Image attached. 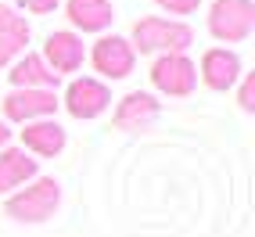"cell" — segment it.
<instances>
[{"mask_svg": "<svg viewBox=\"0 0 255 237\" xmlns=\"http://www.w3.org/2000/svg\"><path fill=\"white\" fill-rule=\"evenodd\" d=\"M194 43V29L183 18H162V14H147L137 18L129 29V47L140 54H187Z\"/></svg>", "mask_w": 255, "mask_h": 237, "instance_id": "cell-1", "label": "cell"}, {"mask_svg": "<svg viewBox=\"0 0 255 237\" xmlns=\"http://www.w3.org/2000/svg\"><path fill=\"white\" fill-rule=\"evenodd\" d=\"M65 144H69V137L54 118H36V122H25L22 129V151H29V155L54 158L65 151Z\"/></svg>", "mask_w": 255, "mask_h": 237, "instance_id": "cell-13", "label": "cell"}, {"mask_svg": "<svg viewBox=\"0 0 255 237\" xmlns=\"http://www.w3.org/2000/svg\"><path fill=\"white\" fill-rule=\"evenodd\" d=\"M36 173H40V165H36V158H29V151L0 147V194H14Z\"/></svg>", "mask_w": 255, "mask_h": 237, "instance_id": "cell-15", "label": "cell"}, {"mask_svg": "<svg viewBox=\"0 0 255 237\" xmlns=\"http://www.w3.org/2000/svg\"><path fill=\"white\" fill-rule=\"evenodd\" d=\"M151 87L165 97H187L198 87V65L187 54H158L151 61Z\"/></svg>", "mask_w": 255, "mask_h": 237, "instance_id": "cell-4", "label": "cell"}, {"mask_svg": "<svg viewBox=\"0 0 255 237\" xmlns=\"http://www.w3.org/2000/svg\"><path fill=\"white\" fill-rule=\"evenodd\" d=\"M58 94L54 90H22L14 87L7 97H4V115L11 122H36V118H50L58 112Z\"/></svg>", "mask_w": 255, "mask_h": 237, "instance_id": "cell-9", "label": "cell"}, {"mask_svg": "<svg viewBox=\"0 0 255 237\" xmlns=\"http://www.w3.org/2000/svg\"><path fill=\"white\" fill-rule=\"evenodd\" d=\"M255 29V4L252 0H212L209 7V32L219 43H241Z\"/></svg>", "mask_w": 255, "mask_h": 237, "instance_id": "cell-3", "label": "cell"}, {"mask_svg": "<svg viewBox=\"0 0 255 237\" xmlns=\"http://www.w3.org/2000/svg\"><path fill=\"white\" fill-rule=\"evenodd\" d=\"M65 108H69L72 118H79V122H90V118L105 115L112 108V90L105 79H94V76H79L69 83V90H65Z\"/></svg>", "mask_w": 255, "mask_h": 237, "instance_id": "cell-5", "label": "cell"}, {"mask_svg": "<svg viewBox=\"0 0 255 237\" xmlns=\"http://www.w3.org/2000/svg\"><path fill=\"white\" fill-rule=\"evenodd\" d=\"M155 4L169 14H194L201 7V0H155Z\"/></svg>", "mask_w": 255, "mask_h": 237, "instance_id": "cell-17", "label": "cell"}, {"mask_svg": "<svg viewBox=\"0 0 255 237\" xmlns=\"http://www.w3.org/2000/svg\"><path fill=\"white\" fill-rule=\"evenodd\" d=\"M65 18L79 32H105L115 22L112 0H65Z\"/></svg>", "mask_w": 255, "mask_h": 237, "instance_id": "cell-12", "label": "cell"}, {"mask_svg": "<svg viewBox=\"0 0 255 237\" xmlns=\"http://www.w3.org/2000/svg\"><path fill=\"white\" fill-rule=\"evenodd\" d=\"M29 36H32V32H29L25 14H18L7 4H0V69H7L14 58L25 54Z\"/></svg>", "mask_w": 255, "mask_h": 237, "instance_id": "cell-10", "label": "cell"}, {"mask_svg": "<svg viewBox=\"0 0 255 237\" xmlns=\"http://www.w3.org/2000/svg\"><path fill=\"white\" fill-rule=\"evenodd\" d=\"M241 58H237V50L230 47H209L205 54H201V65H198V79L205 83L209 90H219L227 94L237 87V79H241Z\"/></svg>", "mask_w": 255, "mask_h": 237, "instance_id": "cell-8", "label": "cell"}, {"mask_svg": "<svg viewBox=\"0 0 255 237\" xmlns=\"http://www.w3.org/2000/svg\"><path fill=\"white\" fill-rule=\"evenodd\" d=\"M50 72L54 76H69V72H79L83 61H87V47H83V36L72 29H58L50 32V36L43 40V54H40Z\"/></svg>", "mask_w": 255, "mask_h": 237, "instance_id": "cell-7", "label": "cell"}, {"mask_svg": "<svg viewBox=\"0 0 255 237\" xmlns=\"http://www.w3.org/2000/svg\"><path fill=\"white\" fill-rule=\"evenodd\" d=\"M158 115H162V105L155 101V94L133 90L115 105V126L119 129H147Z\"/></svg>", "mask_w": 255, "mask_h": 237, "instance_id": "cell-11", "label": "cell"}, {"mask_svg": "<svg viewBox=\"0 0 255 237\" xmlns=\"http://www.w3.org/2000/svg\"><path fill=\"white\" fill-rule=\"evenodd\" d=\"M7 140H11V129H7V122H0V147H7Z\"/></svg>", "mask_w": 255, "mask_h": 237, "instance_id": "cell-19", "label": "cell"}, {"mask_svg": "<svg viewBox=\"0 0 255 237\" xmlns=\"http://www.w3.org/2000/svg\"><path fill=\"white\" fill-rule=\"evenodd\" d=\"M90 65L105 76V79H126L133 72V65H137V50L129 47L126 36H101L90 50Z\"/></svg>", "mask_w": 255, "mask_h": 237, "instance_id": "cell-6", "label": "cell"}, {"mask_svg": "<svg viewBox=\"0 0 255 237\" xmlns=\"http://www.w3.org/2000/svg\"><path fill=\"white\" fill-rule=\"evenodd\" d=\"M7 79H11V87H22V90H54L61 76L50 72V65L40 58V54H22V58H14L7 65Z\"/></svg>", "mask_w": 255, "mask_h": 237, "instance_id": "cell-14", "label": "cell"}, {"mask_svg": "<svg viewBox=\"0 0 255 237\" xmlns=\"http://www.w3.org/2000/svg\"><path fill=\"white\" fill-rule=\"evenodd\" d=\"M18 4H22L25 11H32V14H50L61 0H18Z\"/></svg>", "mask_w": 255, "mask_h": 237, "instance_id": "cell-18", "label": "cell"}, {"mask_svg": "<svg viewBox=\"0 0 255 237\" xmlns=\"http://www.w3.org/2000/svg\"><path fill=\"white\" fill-rule=\"evenodd\" d=\"M237 83H241V87H237V105H241L245 112H255V76L248 72V76H241Z\"/></svg>", "mask_w": 255, "mask_h": 237, "instance_id": "cell-16", "label": "cell"}, {"mask_svg": "<svg viewBox=\"0 0 255 237\" xmlns=\"http://www.w3.org/2000/svg\"><path fill=\"white\" fill-rule=\"evenodd\" d=\"M61 205V183L54 176H32L25 187L7 194V216L14 223H47Z\"/></svg>", "mask_w": 255, "mask_h": 237, "instance_id": "cell-2", "label": "cell"}]
</instances>
